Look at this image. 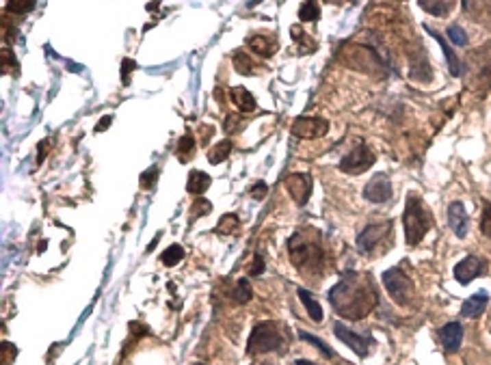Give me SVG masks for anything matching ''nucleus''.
Wrapping results in <instances>:
<instances>
[{"mask_svg": "<svg viewBox=\"0 0 491 365\" xmlns=\"http://www.w3.org/2000/svg\"><path fill=\"white\" fill-rule=\"evenodd\" d=\"M46 150H48V141H46V143H39V158H37V162H42V160L46 158V154H48Z\"/></svg>", "mask_w": 491, "mask_h": 365, "instance_id": "38", "label": "nucleus"}, {"mask_svg": "<svg viewBox=\"0 0 491 365\" xmlns=\"http://www.w3.org/2000/svg\"><path fill=\"white\" fill-rule=\"evenodd\" d=\"M212 184V178L208 173H203V171H190L188 173V180H186V191L190 195H203L210 188Z\"/></svg>", "mask_w": 491, "mask_h": 365, "instance_id": "17", "label": "nucleus"}, {"mask_svg": "<svg viewBox=\"0 0 491 365\" xmlns=\"http://www.w3.org/2000/svg\"><path fill=\"white\" fill-rule=\"evenodd\" d=\"M446 33H448V39L455 46H468V35H466V31H463L459 24H450Z\"/></svg>", "mask_w": 491, "mask_h": 365, "instance_id": "29", "label": "nucleus"}, {"mask_svg": "<svg viewBox=\"0 0 491 365\" xmlns=\"http://www.w3.org/2000/svg\"><path fill=\"white\" fill-rule=\"evenodd\" d=\"M193 152H195V139H193V134H182V139L178 143V160L180 162H188L190 158H193Z\"/></svg>", "mask_w": 491, "mask_h": 365, "instance_id": "23", "label": "nucleus"}, {"mask_svg": "<svg viewBox=\"0 0 491 365\" xmlns=\"http://www.w3.org/2000/svg\"><path fill=\"white\" fill-rule=\"evenodd\" d=\"M236 227H238V216L236 214H225L223 219L219 221V225H216V234L229 236V234H234Z\"/></svg>", "mask_w": 491, "mask_h": 365, "instance_id": "26", "label": "nucleus"}, {"mask_svg": "<svg viewBox=\"0 0 491 365\" xmlns=\"http://www.w3.org/2000/svg\"><path fill=\"white\" fill-rule=\"evenodd\" d=\"M448 225H450V229H453V234L457 238H466L468 236L470 219H468L466 206H463L461 201H453V204L448 206Z\"/></svg>", "mask_w": 491, "mask_h": 365, "instance_id": "13", "label": "nucleus"}, {"mask_svg": "<svg viewBox=\"0 0 491 365\" xmlns=\"http://www.w3.org/2000/svg\"><path fill=\"white\" fill-rule=\"evenodd\" d=\"M329 303L342 318H366L377 305V290L370 275L353 273V270L344 273V277L329 290Z\"/></svg>", "mask_w": 491, "mask_h": 365, "instance_id": "1", "label": "nucleus"}, {"mask_svg": "<svg viewBox=\"0 0 491 365\" xmlns=\"http://www.w3.org/2000/svg\"><path fill=\"white\" fill-rule=\"evenodd\" d=\"M231 150H234V143H231L229 139L221 141L219 145H214L212 150L208 152V160H210V165H221L223 160L229 158Z\"/></svg>", "mask_w": 491, "mask_h": 365, "instance_id": "21", "label": "nucleus"}, {"mask_svg": "<svg viewBox=\"0 0 491 365\" xmlns=\"http://www.w3.org/2000/svg\"><path fill=\"white\" fill-rule=\"evenodd\" d=\"M333 333H336V337L340 342H344L353 353H355L357 357H366L368 355V350H370V337H364V335H357V333H353L347 324H342V322H336L333 324Z\"/></svg>", "mask_w": 491, "mask_h": 365, "instance_id": "10", "label": "nucleus"}, {"mask_svg": "<svg viewBox=\"0 0 491 365\" xmlns=\"http://www.w3.org/2000/svg\"><path fill=\"white\" fill-rule=\"evenodd\" d=\"M329 124L320 117H299L292 124V134L299 139H318L325 137Z\"/></svg>", "mask_w": 491, "mask_h": 365, "instance_id": "11", "label": "nucleus"}, {"mask_svg": "<svg viewBox=\"0 0 491 365\" xmlns=\"http://www.w3.org/2000/svg\"><path fill=\"white\" fill-rule=\"evenodd\" d=\"M134 67H136V63L132 59L124 61V67H121V80H124V85H128V72H132Z\"/></svg>", "mask_w": 491, "mask_h": 365, "instance_id": "36", "label": "nucleus"}, {"mask_svg": "<svg viewBox=\"0 0 491 365\" xmlns=\"http://www.w3.org/2000/svg\"><path fill=\"white\" fill-rule=\"evenodd\" d=\"M425 31L435 39V42H438L440 44V48H442V52H444V57H446V63H448V70H450V74H453V76H461L463 74V67H461V61H459V57H457V54L453 52V48H450L448 46V42H446V39L438 33V31H433L431 29V26H427L425 24Z\"/></svg>", "mask_w": 491, "mask_h": 365, "instance_id": "15", "label": "nucleus"}, {"mask_svg": "<svg viewBox=\"0 0 491 365\" xmlns=\"http://www.w3.org/2000/svg\"><path fill=\"white\" fill-rule=\"evenodd\" d=\"M111 121H113V117H108V115H106V117L100 121V124L95 126V132H102V130H106L108 126H111Z\"/></svg>", "mask_w": 491, "mask_h": 365, "instance_id": "37", "label": "nucleus"}, {"mask_svg": "<svg viewBox=\"0 0 491 365\" xmlns=\"http://www.w3.org/2000/svg\"><path fill=\"white\" fill-rule=\"evenodd\" d=\"M249 273H251L253 277H257V275L264 273V258H262V253H255V260H253V266L249 268Z\"/></svg>", "mask_w": 491, "mask_h": 365, "instance_id": "33", "label": "nucleus"}, {"mask_svg": "<svg viewBox=\"0 0 491 365\" xmlns=\"http://www.w3.org/2000/svg\"><path fill=\"white\" fill-rule=\"evenodd\" d=\"M249 48L255 52V54H260V57H273V54L277 52V44L273 42V39L264 37V35H255L249 39Z\"/></svg>", "mask_w": 491, "mask_h": 365, "instance_id": "19", "label": "nucleus"}, {"mask_svg": "<svg viewBox=\"0 0 491 365\" xmlns=\"http://www.w3.org/2000/svg\"><path fill=\"white\" fill-rule=\"evenodd\" d=\"M489 268V262L481 255H468V258H463L457 266H455V279L461 283V286H468L470 281L479 279L487 273Z\"/></svg>", "mask_w": 491, "mask_h": 365, "instance_id": "8", "label": "nucleus"}, {"mask_svg": "<svg viewBox=\"0 0 491 365\" xmlns=\"http://www.w3.org/2000/svg\"><path fill=\"white\" fill-rule=\"evenodd\" d=\"M483 234L491 236V206H487L483 214Z\"/></svg>", "mask_w": 491, "mask_h": 365, "instance_id": "35", "label": "nucleus"}, {"mask_svg": "<svg viewBox=\"0 0 491 365\" xmlns=\"http://www.w3.org/2000/svg\"><path fill=\"white\" fill-rule=\"evenodd\" d=\"M288 251L292 264L301 273H320L325 253L320 247V234L316 229H303L288 240Z\"/></svg>", "mask_w": 491, "mask_h": 365, "instance_id": "2", "label": "nucleus"}, {"mask_svg": "<svg viewBox=\"0 0 491 365\" xmlns=\"http://www.w3.org/2000/svg\"><path fill=\"white\" fill-rule=\"evenodd\" d=\"M383 286L390 294V299L401 305V307H407L412 305L414 299H416V288H414V281L409 279L401 268H390L383 273Z\"/></svg>", "mask_w": 491, "mask_h": 365, "instance_id": "5", "label": "nucleus"}, {"mask_svg": "<svg viewBox=\"0 0 491 365\" xmlns=\"http://www.w3.org/2000/svg\"><path fill=\"white\" fill-rule=\"evenodd\" d=\"M392 229H394V223H392V221L368 225L364 232L357 236V249H360V253H364V255H375L377 251H381L383 242H390V245H392ZM383 249H386V247H383Z\"/></svg>", "mask_w": 491, "mask_h": 365, "instance_id": "6", "label": "nucleus"}, {"mask_svg": "<svg viewBox=\"0 0 491 365\" xmlns=\"http://www.w3.org/2000/svg\"><path fill=\"white\" fill-rule=\"evenodd\" d=\"M286 191L299 206H305L312 195V178L307 173H292L286 178Z\"/></svg>", "mask_w": 491, "mask_h": 365, "instance_id": "12", "label": "nucleus"}, {"mask_svg": "<svg viewBox=\"0 0 491 365\" xmlns=\"http://www.w3.org/2000/svg\"><path fill=\"white\" fill-rule=\"evenodd\" d=\"M403 225H405V240L409 247H416L418 242L429 234V229L433 227V216L425 208L420 197H416V195L407 197Z\"/></svg>", "mask_w": 491, "mask_h": 365, "instance_id": "3", "label": "nucleus"}, {"mask_svg": "<svg viewBox=\"0 0 491 365\" xmlns=\"http://www.w3.org/2000/svg\"><path fill=\"white\" fill-rule=\"evenodd\" d=\"M364 199L370 204H386L392 199V182L386 173H375L364 188Z\"/></svg>", "mask_w": 491, "mask_h": 365, "instance_id": "9", "label": "nucleus"}, {"mask_svg": "<svg viewBox=\"0 0 491 365\" xmlns=\"http://www.w3.org/2000/svg\"><path fill=\"white\" fill-rule=\"evenodd\" d=\"M33 7H35V3H24V0H11V3L7 5V9L13 11V13H18V16H22V13H26V11H31Z\"/></svg>", "mask_w": 491, "mask_h": 365, "instance_id": "32", "label": "nucleus"}, {"mask_svg": "<svg viewBox=\"0 0 491 365\" xmlns=\"http://www.w3.org/2000/svg\"><path fill=\"white\" fill-rule=\"evenodd\" d=\"M158 167H149L143 175H141V188H154L156 186V180H158Z\"/></svg>", "mask_w": 491, "mask_h": 365, "instance_id": "31", "label": "nucleus"}, {"mask_svg": "<svg viewBox=\"0 0 491 365\" xmlns=\"http://www.w3.org/2000/svg\"><path fill=\"white\" fill-rule=\"evenodd\" d=\"M299 18L303 22H316L320 18V7L316 3H303L299 9Z\"/></svg>", "mask_w": 491, "mask_h": 365, "instance_id": "28", "label": "nucleus"}, {"mask_svg": "<svg viewBox=\"0 0 491 365\" xmlns=\"http://www.w3.org/2000/svg\"><path fill=\"white\" fill-rule=\"evenodd\" d=\"M210 210H212L210 201H206V199L197 197V199L193 201V206H190V221H195V219H197V214H199V216H206V214H210Z\"/></svg>", "mask_w": 491, "mask_h": 365, "instance_id": "30", "label": "nucleus"}, {"mask_svg": "<svg viewBox=\"0 0 491 365\" xmlns=\"http://www.w3.org/2000/svg\"><path fill=\"white\" fill-rule=\"evenodd\" d=\"M234 301L240 303V305H244V303L251 301V286H249L247 279H238L236 290H234Z\"/></svg>", "mask_w": 491, "mask_h": 365, "instance_id": "27", "label": "nucleus"}, {"mask_svg": "<svg viewBox=\"0 0 491 365\" xmlns=\"http://www.w3.org/2000/svg\"><path fill=\"white\" fill-rule=\"evenodd\" d=\"M487 303H489V294H487V290H479L476 294H472L466 303H463V307H461V316H463V318H479V316H483Z\"/></svg>", "mask_w": 491, "mask_h": 365, "instance_id": "16", "label": "nucleus"}, {"mask_svg": "<svg viewBox=\"0 0 491 365\" xmlns=\"http://www.w3.org/2000/svg\"><path fill=\"white\" fill-rule=\"evenodd\" d=\"M266 191H268V186L264 182H257L255 186H251V197L253 199H262L266 195Z\"/></svg>", "mask_w": 491, "mask_h": 365, "instance_id": "34", "label": "nucleus"}, {"mask_svg": "<svg viewBox=\"0 0 491 365\" xmlns=\"http://www.w3.org/2000/svg\"><path fill=\"white\" fill-rule=\"evenodd\" d=\"M294 365H316V363H310V361H303V359H297Z\"/></svg>", "mask_w": 491, "mask_h": 365, "instance_id": "39", "label": "nucleus"}, {"mask_svg": "<svg viewBox=\"0 0 491 365\" xmlns=\"http://www.w3.org/2000/svg\"><path fill=\"white\" fill-rule=\"evenodd\" d=\"M299 299H301V303H303V307H305V312L310 314V318L314 320V322H320L323 320V307L314 301V296L307 292V290H303V288H299Z\"/></svg>", "mask_w": 491, "mask_h": 365, "instance_id": "20", "label": "nucleus"}, {"mask_svg": "<svg viewBox=\"0 0 491 365\" xmlns=\"http://www.w3.org/2000/svg\"><path fill=\"white\" fill-rule=\"evenodd\" d=\"M182 258H184V249L180 245H171L169 249H165V253H162L160 262L171 268V266H178L182 262Z\"/></svg>", "mask_w": 491, "mask_h": 365, "instance_id": "25", "label": "nucleus"}, {"mask_svg": "<svg viewBox=\"0 0 491 365\" xmlns=\"http://www.w3.org/2000/svg\"><path fill=\"white\" fill-rule=\"evenodd\" d=\"M418 7L425 9L427 13H431V16L444 18V16H448L450 11H453L455 3H450V0H444V3H429V0H422V3H418Z\"/></svg>", "mask_w": 491, "mask_h": 365, "instance_id": "22", "label": "nucleus"}, {"mask_svg": "<svg viewBox=\"0 0 491 365\" xmlns=\"http://www.w3.org/2000/svg\"><path fill=\"white\" fill-rule=\"evenodd\" d=\"M299 337H301V340L303 342H307V344H312L314 348H316V350H320V353L327 357V359H336V353H333V350L329 348V346H327L323 340H320V337H316V335H312V333H307V331H301V333H299Z\"/></svg>", "mask_w": 491, "mask_h": 365, "instance_id": "24", "label": "nucleus"}, {"mask_svg": "<svg viewBox=\"0 0 491 365\" xmlns=\"http://www.w3.org/2000/svg\"><path fill=\"white\" fill-rule=\"evenodd\" d=\"M255 365H273V363H255Z\"/></svg>", "mask_w": 491, "mask_h": 365, "instance_id": "40", "label": "nucleus"}, {"mask_svg": "<svg viewBox=\"0 0 491 365\" xmlns=\"http://www.w3.org/2000/svg\"><path fill=\"white\" fill-rule=\"evenodd\" d=\"M375 160H377V156L370 152V147L360 143L355 150H351L342 160H340L338 169L342 173H347V175H360V173L370 169L375 165Z\"/></svg>", "mask_w": 491, "mask_h": 365, "instance_id": "7", "label": "nucleus"}, {"mask_svg": "<svg viewBox=\"0 0 491 365\" xmlns=\"http://www.w3.org/2000/svg\"><path fill=\"white\" fill-rule=\"evenodd\" d=\"M440 340L446 353H457L463 342V327L459 322H448L440 329Z\"/></svg>", "mask_w": 491, "mask_h": 365, "instance_id": "14", "label": "nucleus"}, {"mask_svg": "<svg viewBox=\"0 0 491 365\" xmlns=\"http://www.w3.org/2000/svg\"><path fill=\"white\" fill-rule=\"evenodd\" d=\"M229 96H231V104H234L240 113H253L255 111V106H257L255 98L244 87H234L229 91Z\"/></svg>", "mask_w": 491, "mask_h": 365, "instance_id": "18", "label": "nucleus"}, {"mask_svg": "<svg viewBox=\"0 0 491 365\" xmlns=\"http://www.w3.org/2000/svg\"><path fill=\"white\" fill-rule=\"evenodd\" d=\"M286 342H288V331H284L279 322H260L255 324L249 335L247 353L249 355L275 353Z\"/></svg>", "mask_w": 491, "mask_h": 365, "instance_id": "4", "label": "nucleus"}]
</instances>
